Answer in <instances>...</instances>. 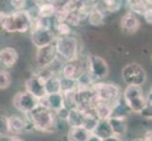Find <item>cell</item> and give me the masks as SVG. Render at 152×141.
Listing matches in <instances>:
<instances>
[{"instance_id":"9a60e30c","label":"cell","mask_w":152,"mask_h":141,"mask_svg":"<svg viewBox=\"0 0 152 141\" xmlns=\"http://www.w3.org/2000/svg\"><path fill=\"white\" fill-rule=\"evenodd\" d=\"M93 110L96 115L98 119H108L112 116L113 113V106L110 103L97 100L93 106Z\"/></svg>"},{"instance_id":"f1b7e54d","label":"cell","mask_w":152,"mask_h":141,"mask_svg":"<svg viewBox=\"0 0 152 141\" xmlns=\"http://www.w3.org/2000/svg\"><path fill=\"white\" fill-rule=\"evenodd\" d=\"M68 14H69V12H68L67 10L64 9L62 7L60 9H57L56 12H55V15H56V19L58 21V23H64V22H65L66 18L68 16Z\"/></svg>"},{"instance_id":"e0dca14e","label":"cell","mask_w":152,"mask_h":141,"mask_svg":"<svg viewBox=\"0 0 152 141\" xmlns=\"http://www.w3.org/2000/svg\"><path fill=\"white\" fill-rule=\"evenodd\" d=\"M10 133L19 134L24 132V130L28 126V121H25L22 118L18 116H12L8 118Z\"/></svg>"},{"instance_id":"8992f818","label":"cell","mask_w":152,"mask_h":141,"mask_svg":"<svg viewBox=\"0 0 152 141\" xmlns=\"http://www.w3.org/2000/svg\"><path fill=\"white\" fill-rule=\"evenodd\" d=\"M55 47L56 52L62 59L67 61H73L76 59L77 53V43L76 39L64 36L58 39Z\"/></svg>"},{"instance_id":"52a82bcc","label":"cell","mask_w":152,"mask_h":141,"mask_svg":"<svg viewBox=\"0 0 152 141\" xmlns=\"http://www.w3.org/2000/svg\"><path fill=\"white\" fill-rule=\"evenodd\" d=\"M39 99H37L28 91L18 92L13 97V106L19 111L23 113H28L38 106Z\"/></svg>"},{"instance_id":"277c9868","label":"cell","mask_w":152,"mask_h":141,"mask_svg":"<svg viewBox=\"0 0 152 141\" xmlns=\"http://www.w3.org/2000/svg\"><path fill=\"white\" fill-rule=\"evenodd\" d=\"M96 94L97 100L106 102L113 107L119 103L120 100V87L115 84L109 83H97L91 87Z\"/></svg>"},{"instance_id":"ffe728a7","label":"cell","mask_w":152,"mask_h":141,"mask_svg":"<svg viewBox=\"0 0 152 141\" xmlns=\"http://www.w3.org/2000/svg\"><path fill=\"white\" fill-rule=\"evenodd\" d=\"M56 10L57 8L55 6V4H53L52 2H48V3L45 2L39 7L38 16L41 18H49L55 15Z\"/></svg>"},{"instance_id":"484cf974","label":"cell","mask_w":152,"mask_h":141,"mask_svg":"<svg viewBox=\"0 0 152 141\" xmlns=\"http://www.w3.org/2000/svg\"><path fill=\"white\" fill-rule=\"evenodd\" d=\"M104 4L109 12H117L121 7V0H104Z\"/></svg>"},{"instance_id":"5bb4252c","label":"cell","mask_w":152,"mask_h":141,"mask_svg":"<svg viewBox=\"0 0 152 141\" xmlns=\"http://www.w3.org/2000/svg\"><path fill=\"white\" fill-rule=\"evenodd\" d=\"M109 123L113 129V135L120 139V137L127 132V122H126V118L124 116H111L109 119Z\"/></svg>"},{"instance_id":"d6a6232c","label":"cell","mask_w":152,"mask_h":141,"mask_svg":"<svg viewBox=\"0 0 152 141\" xmlns=\"http://www.w3.org/2000/svg\"><path fill=\"white\" fill-rule=\"evenodd\" d=\"M68 2H70V3H72V4L77 5V2H80V0H68Z\"/></svg>"},{"instance_id":"4fadbf2b","label":"cell","mask_w":152,"mask_h":141,"mask_svg":"<svg viewBox=\"0 0 152 141\" xmlns=\"http://www.w3.org/2000/svg\"><path fill=\"white\" fill-rule=\"evenodd\" d=\"M18 60V53L12 47H6L0 50V65L3 68H12Z\"/></svg>"},{"instance_id":"ba28073f","label":"cell","mask_w":152,"mask_h":141,"mask_svg":"<svg viewBox=\"0 0 152 141\" xmlns=\"http://www.w3.org/2000/svg\"><path fill=\"white\" fill-rule=\"evenodd\" d=\"M88 72L94 79H102L109 74V67L105 59L98 56H90L88 57Z\"/></svg>"},{"instance_id":"603a6c76","label":"cell","mask_w":152,"mask_h":141,"mask_svg":"<svg viewBox=\"0 0 152 141\" xmlns=\"http://www.w3.org/2000/svg\"><path fill=\"white\" fill-rule=\"evenodd\" d=\"M60 81H61V92L62 93L68 91H74L77 88L76 78L64 77V78H60Z\"/></svg>"},{"instance_id":"6da1fadb","label":"cell","mask_w":152,"mask_h":141,"mask_svg":"<svg viewBox=\"0 0 152 141\" xmlns=\"http://www.w3.org/2000/svg\"><path fill=\"white\" fill-rule=\"evenodd\" d=\"M28 122L40 132H52L56 129L57 123L53 110L49 107L38 103V106L28 113H26Z\"/></svg>"},{"instance_id":"3957f363","label":"cell","mask_w":152,"mask_h":141,"mask_svg":"<svg viewBox=\"0 0 152 141\" xmlns=\"http://www.w3.org/2000/svg\"><path fill=\"white\" fill-rule=\"evenodd\" d=\"M123 97L126 106L135 113H142L148 106V102L141 86H128L124 91Z\"/></svg>"},{"instance_id":"9c48e42d","label":"cell","mask_w":152,"mask_h":141,"mask_svg":"<svg viewBox=\"0 0 152 141\" xmlns=\"http://www.w3.org/2000/svg\"><path fill=\"white\" fill-rule=\"evenodd\" d=\"M56 54V47L53 44V43L42 47H38L35 56L36 63L41 68L48 67L52 62L55 61L57 56Z\"/></svg>"},{"instance_id":"7402d4cb","label":"cell","mask_w":152,"mask_h":141,"mask_svg":"<svg viewBox=\"0 0 152 141\" xmlns=\"http://www.w3.org/2000/svg\"><path fill=\"white\" fill-rule=\"evenodd\" d=\"M88 22L93 27L101 25L104 22V14L101 10L97 9H93L88 14Z\"/></svg>"},{"instance_id":"7c38bea8","label":"cell","mask_w":152,"mask_h":141,"mask_svg":"<svg viewBox=\"0 0 152 141\" xmlns=\"http://www.w3.org/2000/svg\"><path fill=\"white\" fill-rule=\"evenodd\" d=\"M120 27L124 34L132 35L138 31L140 27V21L133 13H126L121 19Z\"/></svg>"},{"instance_id":"4316f807","label":"cell","mask_w":152,"mask_h":141,"mask_svg":"<svg viewBox=\"0 0 152 141\" xmlns=\"http://www.w3.org/2000/svg\"><path fill=\"white\" fill-rule=\"evenodd\" d=\"M80 21H81V18L80 17V15L77 14V12H76V10L75 12H70L66 18V22L69 25H74V27H77V25H80Z\"/></svg>"},{"instance_id":"cb8c5ba5","label":"cell","mask_w":152,"mask_h":141,"mask_svg":"<svg viewBox=\"0 0 152 141\" xmlns=\"http://www.w3.org/2000/svg\"><path fill=\"white\" fill-rule=\"evenodd\" d=\"M12 84V76L6 71H0V90H6Z\"/></svg>"},{"instance_id":"30bf717a","label":"cell","mask_w":152,"mask_h":141,"mask_svg":"<svg viewBox=\"0 0 152 141\" xmlns=\"http://www.w3.org/2000/svg\"><path fill=\"white\" fill-rule=\"evenodd\" d=\"M45 78L42 76L41 74L34 75L30 77L29 79L26 82V88L27 91L32 94L37 99H42L46 95L45 92Z\"/></svg>"},{"instance_id":"5b68a950","label":"cell","mask_w":152,"mask_h":141,"mask_svg":"<svg viewBox=\"0 0 152 141\" xmlns=\"http://www.w3.org/2000/svg\"><path fill=\"white\" fill-rule=\"evenodd\" d=\"M122 78L128 86H142L146 81V72L138 63H129L122 70Z\"/></svg>"},{"instance_id":"8fae6325","label":"cell","mask_w":152,"mask_h":141,"mask_svg":"<svg viewBox=\"0 0 152 141\" xmlns=\"http://www.w3.org/2000/svg\"><path fill=\"white\" fill-rule=\"evenodd\" d=\"M93 134H95L99 140H108V139H117L113 135V129L109 123L108 119H98L97 123L91 131Z\"/></svg>"},{"instance_id":"d4e9b609","label":"cell","mask_w":152,"mask_h":141,"mask_svg":"<svg viewBox=\"0 0 152 141\" xmlns=\"http://www.w3.org/2000/svg\"><path fill=\"white\" fill-rule=\"evenodd\" d=\"M10 134V129H9V121L8 118L0 115V137H6Z\"/></svg>"},{"instance_id":"1f68e13d","label":"cell","mask_w":152,"mask_h":141,"mask_svg":"<svg viewBox=\"0 0 152 141\" xmlns=\"http://www.w3.org/2000/svg\"><path fill=\"white\" fill-rule=\"evenodd\" d=\"M145 140H151V131H148L145 135Z\"/></svg>"},{"instance_id":"836d02e7","label":"cell","mask_w":152,"mask_h":141,"mask_svg":"<svg viewBox=\"0 0 152 141\" xmlns=\"http://www.w3.org/2000/svg\"><path fill=\"white\" fill-rule=\"evenodd\" d=\"M10 140H23L22 138H17V137H10Z\"/></svg>"},{"instance_id":"83f0119b","label":"cell","mask_w":152,"mask_h":141,"mask_svg":"<svg viewBox=\"0 0 152 141\" xmlns=\"http://www.w3.org/2000/svg\"><path fill=\"white\" fill-rule=\"evenodd\" d=\"M57 30L59 34L61 36H68L71 33V28L69 27V25H67L66 23H58L57 25Z\"/></svg>"},{"instance_id":"7a4b0ae2","label":"cell","mask_w":152,"mask_h":141,"mask_svg":"<svg viewBox=\"0 0 152 141\" xmlns=\"http://www.w3.org/2000/svg\"><path fill=\"white\" fill-rule=\"evenodd\" d=\"M0 25L9 33H25L31 27V17L28 12L25 9L7 14L0 12Z\"/></svg>"},{"instance_id":"ac0fdd59","label":"cell","mask_w":152,"mask_h":141,"mask_svg":"<svg viewBox=\"0 0 152 141\" xmlns=\"http://www.w3.org/2000/svg\"><path fill=\"white\" fill-rule=\"evenodd\" d=\"M128 5L133 12L143 15L146 9L151 8V0H128Z\"/></svg>"},{"instance_id":"44dd1931","label":"cell","mask_w":152,"mask_h":141,"mask_svg":"<svg viewBox=\"0 0 152 141\" xmlns=\"http://www.w3.org/2000/svg\"><path fill=\"white\" fill-rule=\"evenodd\" d=\"M81 68L78 67L77 63H73V61H69V63H67L64 68H62V74L64 77L68 78H77V75L82 72Z\"/></svg>"},{"instance_id":"2e32d148","label":"cell","mask_w":152,"mask_h":141,"mask_svg":"<svg viewBox=\"0 0 152 141\" xmlns=\"http://www.w3.org/2000/svg\"><path fill=\"white\" fill-rule=\"evenodd\" d=\"M91 132L83 126H75L72 127L69 134L68 139L71 141H88L90 137Z\"/></svg>"},{"instance_id":"d6986e66","label":"cell","mask_w":152,"mask_h":141,"mask_svg":"<svg viewBox=\"0 0 152 141\" xmlns=\"http://www.w3.org/2000/svg\"><path fill=\"white\" fill-rule=\"evenodd\" d=\"M45 87L46 94L61 92V81L59 77H56L53 74L46 77L45 82Z\"/></svg>"},{"instance_id":"f546056e","label":"cell","mask_w":152,"mask_h":141,"mask_svg":"<svg viewBox=\"0 0 152 141\" xmlns=\"http://www.w3.org/2000/svg\"><path fill=\"white\" fill-rule=\"evenodd\" d=\"M12 6L17 10L24 9L27 4V0H10Z\"/></svg>"},{"instance_id":"4dcf8cb0","label":"cell","mask_w":152,"mask_h":141,"mask_svg":"<svg viewBox=\"0 0 152 141\" xmlns=\"http://www.w3.org/2000/svg\"><path fill=\"white\" fill-rule=\"evenodd\" d=\"M143 15H144V17H145V22L148 23V25H151L152 24V9H151V8L146 9L145 12H144Z\"/></svg>"}]
</instances>
